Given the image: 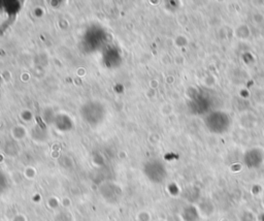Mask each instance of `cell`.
Returning a JSON list of instances; mask_svg holds the SVG:
<instances>
[{"instance_id": "obj_1", "label": "cell", "mask_w": 264, "mask_h": 221, "mask_svg": "<svg viewBox=\"0 0 264 221\" xmlns=\"http://www.w3.org/2000/svg\"><path fill=\"white\" fill-rule=\"evenodd\" d=\"M205 125L212 132L221 133L228 129L230 125L229 117L223 112H214L205 119Z\"/></svg>"}, {"instance_id": "obj_2", "label": "cell", "mask_w": 264, "mask_h": 221, "mask_svg": "<svg viewBox=\"0 0 264 221\" xmlns=\"http://www.w3.org/2000/svg\"><path fill=\"white\" fill-rule=\"evenodd\" d=\"M263 161V153L260 152L259 150H251L246 153L245 155V163L247 167L253 169V168H258L259 165Z\"/></svg>"}]
</instances>
